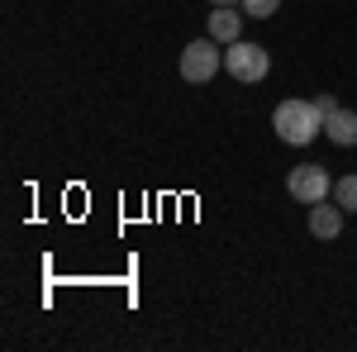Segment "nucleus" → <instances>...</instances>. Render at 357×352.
<instances>
[{"mask_svg":"<svg viewBox=\"0 0 357 352\" xmlns=\"http://www.w3.org/2000/svg\"><path fill=\"white\" fill-rule=\"evenodd\" d=\"M314 109H319V114H324V119H329L333 109H338V100H333V95H314Z\"/></svg>","mask_w":357,"mask_h":352,"instance_id":"9d476101","label":"nucleus"},{"mask_svg":"<svg viewBox=\"0 0 357 352\" xmlns=\"http://www.w3.org/2000/svg\"><path fill=\"white\" fill-rule=\"evenodd\" d=\"M281 10V0H243V15L248 20H272Z\"/></svg>","mask_w":357,"mask_h":352,"instance_id":"1a4fd4ad","label":"nucleus"},{"mask_svg":"<svg viewBox=\"0 0 357 352\" xmlns=\"http://www.w3.org/2000/svg\"><path fill=\"white\" fill-rule=\"evenodd\" d=\"M210 5H243V0H210Z\"/></svg>","mask_w":357,"mask_h":352,"instance_id":"9b49d317","label":"nucleus"},{"mask_svg":"<svg viewBox=\"0 0 357 352\" xmlns=\"http://www.w3.org/2000/svg\"><path fill=\"white\" fill-rule=\"evenodd\" d=\"M286 190H291L301 205H319V200H329L333 181H329V171H324L319 162H305V167H296V171L286 176Z\"/></svg>","mask_w":357,"mask_h":352,"instance_id":"20e7f679","label":"nucleus"},{"mask_svg":"<svg viewBox=\"0 0 357 352\" xmlns=\"http://www.w3.org/2000/svg\"><path fill=\"white\" fill-rule=\"evenodd\" d=\"M243 20H248V15H238L234 5H215V15H210V38H215V43H224V48H229V43H238Z\"/></svg>","mask_w":357,"mask_h":352,"instance_id":"423d86ee","label":"nucleus"},{"mask_svg":"<svg viewBox=\"0 0 357 352\" xmlns=\"http://www.w3.org/2000/svg\"><path fill=\"white\" fill-rule=\"evenodd\" d=\"M272 129H276V138L281 143H296V148H305L310 138L324 129V114L314 109V100H281L276 105V114H272Z\"/></svg>","mask_w":357,"mask_h":352,"instance_id":"f257e3e1","label":"nucleus"},{"mask_svg":"<svg viewBox=\"0 0 357 352\" xmlns=\"http://www.w3.org/2000/svg\"><path fill=\"white\" fill-rule=\"evenodd\" d=\"M224 72L234 77V82H243V86H257L267 72H272V57H267V48H257V43H229L224 48Z\"/></svg>","mask_w":357,"mask_h":352,"instance_id":"f03ea898","label":"nucleus"},{"mask_svg":"<svg viewBox=\"0 0 357 352\" xmlns=\"http://www.w3.org/2000/svg\"><path fill=\"white\" fill-rule=\"evenodd\" d=\"M343 215H348V210H343L338 200H333V205H329V200L310 205V234H314L319 243H333V238L343 234Z\"/></svg>","mask_w":357,"mask_h":352,"instance_id":"39448f33","label":"nucleus"},{"mask_svg":"<svg viewBox=\"0 0 357 352\" xmlns=\"http://www.w3.org/2000/svg\"><path fill=\"white\" fill-rule=\"evenodd\" d=\"M220 43L215 38H195V43H186L181 48V82H191V86H205L215 72H220Z\"/></svg>","mask_w":357,"mask_h":352,"instance_id":"7ed1b4c3","label":"nucleus"},{"mask_svg":"<svg viewBox=\"0 0 357 352\" xmlns=\"http://www.w3.org/2000/svg\"><path fill=\"white\" fill-rule=\"evenodd\" d=\"M324 134L338 143V148H357V114L353 109H333L324 119Z\"/></svg>","mask_w":357,"mask_h":352,"instance_id":"0eeeda50","label":"nucleus"},{"mask_svg":"<svg viewBox=\"0 0 357 352\" xmlns=\"http://www.w3.org/2000/svg\"><path fill=\"white\" fill-rule=\"evenodd\" d=\"M333 200H338L348 215H357V171H353V176H338V181H333Z\"/></svg>","mask_w":357,"mask_h":352,"instance_id":"6e6552de","label":"nucleus"}]
</instances>
